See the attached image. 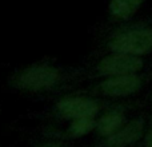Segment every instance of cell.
I'll return each instance as SVG.
<instances>
[{"mask_svg":"<svg viewBox=\"0 0 152 147\" xmlns=\"http://www.w3.org/2000/svg\"><path fill=\"white\" fill-rule=\"evenodd\" d=\"M71 72L51 60H39L20 67L8 76L7 86L28 95H44L59 91L71 79Z\"/></svg>","mask_w":152,"mask_h":147,"instance_id":"6da1fadb","label":"cell"},{"mask_svg":"<svg viewBox=\"0 0 152 147\" xmlns=\"http://www.w3.org/2000/svg\"><path fill=\"white\" fill-rule=\"evenodd\" d=\"M103 46L108 52L144 58L152 54V23L131 20L120 23V26L108 32Z\"/></svg>","mask_w":152,"mask_h":147,"instance_id":"7a4b0ae2","label":"cell"},{"mask_svg":"<svg viewBox=\"0 0 152 147\" xmlns=\"http://www.w3.org/2000/svg\"><path fill=\"white\" fill-rule=\"evenodd\" d=\"M148 75L143 72L103 78L89 90V94L107 99H126L139 94L148 82Z\"/></svg>","mask_w":152,"mask_h":147,"instance_id":"3957f363","label":"cell"},{"mask_svg":"<svg viewBox=\"0 0 152 147\" xmlns=\"http://www.w3.org/2000/svg\"><path fill=\"white\" fill-rule=\"evenodd\" d=\"M102 111L103 102L91 94L63 95L56 100L52 108L53 116L66 122L80 118H97Z\"/></svg>","mask_w":152,"mask_h":147,"instance_id":"277c9868","label":"cell"},{"mask_svg":"<svg viewBox=\"0 0 152 147\" xmlns=\"http://www.w3.org/2000/svg\"><path fill=\"white\" fill-rule=\"evenodd\" d=\"M145 60L142 56L128 55L121 52H108L95 63L92 75L95 78H108V76L128 75V74L143 72Z\"/></svg>","mask_w":152,"mask_h":147,"instance_id":"5b68a950","label":"cell"},{"mask_svg":"<svg viewBox=\"0 0 152 147\" xmlns=\"http://www.w3.org/2000/svg\"><path fill=\"white\" fill-rule=\"evenodd\" d=\"M144 116H136V118L128 119V122L113 135L100 140L96 147H131L144 137Z\"/></svg>","mask_w":152,"mask_h":147,"instance_id":"8992f818","label":"cell"},{"mask_svg":"<svg viewBox=\"0 0 152 147\" xmlns=\"http://www.w3.org/2000/svg\"><path fill=\"white\" fill-rule=\"evenodd\" d=\"M128 122L127 110L124 106H112L105 108L96 118L95 134L100 140L113 135Z\"/></svg>","mask_w":152,"mask_h":147,"instance_id":"52a82bcc","label":"cell"},{"mask_svg":"<svg viewBox=\"0 0 152 147\" xmlns=\"http://www.w3.org/2000/svg\"><path fill=\"white\" fill-rule=\"evenodd\" d=\"M145 0H110L108 3V15L112 20L119 23H126L132 20L139 12Z\"/></svg>","mask_w":152,"mask_h":147,"instance_id":"ba28073f","label":"cell"},{"mask_svg":"<svg viewBox=\"0 0 152 147\" xmlns=\"http://www.w3.org/2000/svg\"><path fill=\"white\" fill-rule=\"evenodd\" d=\"M96 127V118H80L74 119L68 122V126L66 127L63 132L58 134H50L48 137L58 138V139H79V138L87 137L91 132H95Z\"/></svg>","mask_w":152,"mask_h":147,"instance_id":"9c48e42d","label":"cell"},{"mask_svg":"<svg viewBox=\"0 0 152 147\" xmlns=\"http://www.w3.org/2000/svg\"><path fill=\"white\" fill-rule=\"evenodd\" d=\"M34 147H69V146L66 145V143H64L61 139L48 137L47 139L37 140L36 143H34Z\"/></svg>","mask_w":152,"mask_h":147,"instance_id":"30bf717a","label":"cell"},{"mask_svg":"<svg viewBox=\"0 0 152 147\" xmlns=\"http://www.w3.org/2000/svg\"><path fill=\"white\" fill-rule=\"evenodd\" d=\"M145 147H152V134H151V137H150V139H148L147 146H145Z\"/></svg>","mask_w":152,"mask_h":147,"instance_id":"8fae6325","label":"cell"},{"mask_svg":"<svg viewBox=\"0 0 152 147\" xmlns=\"http://www.w3.org/2000/svg\"><path fill=\"white\" fill-rule=\"evenodd\" d=\"M151 108H152V95H151Z\"/></svg>","mask_w":152,"mask_h":147,"instance_id":"7c38bea8","label":"cell"}]
</instances>
